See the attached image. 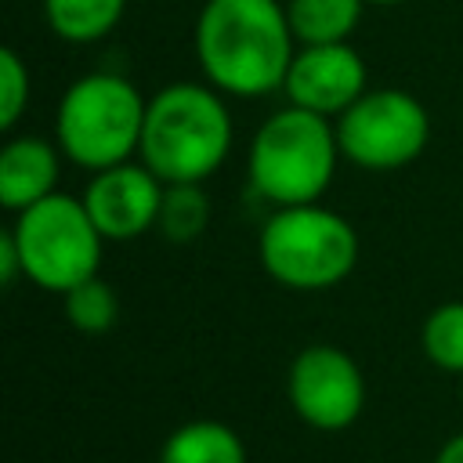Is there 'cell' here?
<instances>
[{
	"mask_svg": "<svg viewBox=\"0 0 463 463\" xmlns=\"http://www.w3.org/2000/svg\"><path fill=\"white\" fill-rule=\"evenodd\" d=\"M192 51L203 80L224 98H264L282 90L297 40L282 0H203Z\"/></svg>",
	"mask_w": 463,
	"mask_h": 463,
	"instance_id": "6da1fadb",
	"label": "cell"
},
{
	"mask_svg": "<svg viewBox=\"0 0 463 463\" xmlns=\"http://www.w3.org/2000/svg\"><path fill=\"white\" fill-rule=\"evenodd\" d=\"M235 141V123L224 94L206 80H177L148 94L137 159L163 184L210 181Z\"/></svg>",
	"mask_w": 463,
	"mask_h": 463,
	"instance_id": "7a4b0ae2",
	"label": "cell"
},
{
	"mask_svg": "<svg viewBox=\"0 0 463 463\" xmlns=\"http://www.w3.org/2000/svg\"><path fill=\"white\" fill-rule=\"evenodd\" d=\"M340 159L336 123L286 101L260 119L246 145V188L271 210L322 203Z\"/></svg>",
	"mask_w": 463,
	"mask_h": 463,
	"instance_id": "3957f363",
	"label": "cell"
},
{
	"mask_svg": "<svg viewBox=\"0 0 463 463\" xmlns=\"http://www.w3.org/2000/svg\"><path fill=\"white\" fill-rule=\"evenodd\" d=\"M148 98L123 72L94 69L72 80L54 112V141L61 156L94 174L137 159Z\"/></svg>",
	"mask_w": 463,
	"mask_h": 463,
	"instance_id": "277c9868",
	"label": "cell"
},
{
	"mask_svg": "<svg viewBox=\"0 0 463 463\" xmlns=\"http://www.w3.org/2000/svg\"><path fill=\"white\" fill-rule=\"evenodd\" d=\"M362 242L354 224L322 206H279L264 217L257 235V260L271 282L297 293H322L351 279Z\"/></svg>",
	"mask_w": 463,
	"mask_h": 463,
	"instance_id": "5b68a950",
	"label": "cell"
},
{
	"mask_svg": "<svg viewBox=\"0 0 463 463\" xmlns=\"http://www.w3.org/2000/svg\"><path fill=\"white\" fill-rule=\"evenodd\" d=\"M22 279L43 293H69L83 279H94L105 253V235L90 221L80 195L54 192L14 213L7 228Z\"/></svg>",
	"mask_w": 463,
	"mask_h": 463,
	"instance_id": "8992f818",
	"label": "cell"
},
{
	"mask_svg": "<svg viewBox=\"0 0 463 463\" xmlns=\"http://www.w3.org/2000/svg\"><path fill=\"white\" fill-rule=\"evenodd\" d=\"M336 123L340 156L369 174H394L430 145L427 105L402 87H369Z\"/></svg>",
	"mask_w": 463,
	"mask_h": 463,
	"instance_id": "52a82bcc",
	"label": "cell"
},
{
	"mask_svg": "<svg viewBox=\"0 0 463 463\" xmlns=\"http://www.w3.org/2000/svg\"><path fill=\"white\" fill-rule=\"evenodd\" d=\"M286 402L318 434H340L365 409V373L336 344H307L286 369Z\"/></svg>",
	"mask_w": 463,
	"mask_h": 463,
	"instance_id": "ba28073f",
	"label": "cell"
},
{
	"mask_svg": "<svg viewBox=\"0 0 463 463\" xmlns=\"http://www.w3.org/2000/svg\"><path fill=\"white\" fill-rule=\"evenodd\" d=\"M163 188L166 184L141 159H127L94 170L80 199L98 232L105 235V242H130L145 232H156Z\"/></svg>",
	"mask_w": 463,
	"mask_h": 463,
	"instance_id": "9c48e42d",
	"label": "cell"
},
{
	"mask_svg": "<svg viewBox=\"0 0 463 463\" xmlns=\"http://www.w3.org/2000/svg\"><path fill=\"white\" fill-rule=\"evenodd\" d=\"M369 90L365 58L347 43H307L297 47L282 94L289 105H300L318 116H344Z\"/></svg>",
	"mask_w": 463,
	"mask_h": 463,
	"instance_id": "30bf717a",
	"label": "cell"
},
{
	"mask_svg": "<svg viewBox=\"0 0 463 463\" xmlns=\"http://www.w3.org/2000/svg\"><path fill=\"white\" fill-rule=\"evenodd\" d=\"M61 148L40 134H11L0 148V203L18 213L58 192Z\"/></svg>",
	"mask_w": 463,
	"mask_h": 463,
	"instance_id": "8fae6325",
	"label": "cell"
},
{
	"mask_svg": "<svg viewBox=\"0 0 463 463\" xmlns=\"http://www.w3.org/2000/svg\"><path fill=\"white\" fill-rule=\"evenodd\" d=\"M156 463H246V445L228 423L203 416L174 427L163 438Z\"/></svg>",
	"mask_w": 463,
	"mask_h": 463,
	"instance_id": "7c38bea8",
	"label": "cell"
},
{
	"mask_svg": "<svg viewBox=\"0 0 463 463\" xmlns=\"http://www.w3.org/2000/svg\"><path fill=\"white\" fill-rule=\"evenodd\" d=\"M297 47L347 43L365 14V0H282Z\"/></svg>",
	"mask_w": 463,
	"mask_h": 463,
	"instance_id": "4fadbf2b",
	"label": "cell"
},
{
	"mask_svg": "<svg viewBox=\"0 0 463 463\" xmlns=\"http://www.w3.org/2000/svg\"><path fill=\"white\" fill-rule=\"evenodd\" d=\"M47 29L65 43H98L105 40L127 11V0H40Z\"/></svg>",
	"mask_w": 463,
	"mask_h": 463,
	"instance_id": "5bb4252c",
	"label": "cell"
},
{
	"mask_svg": "<svg viewBox=\"0 0 463 463\" xmlns=\"http://www.w3.org/2000/svg\"><path fill=\"white\" fill-rule=\"evenodd\" d=\"M210 228V195L203 184H166L156 232L174 246H192Z\"/></svg>",
	"mask_w": 463,
	"mask_h": 463,
	"instance_id": "9a60e30c",
	"label": "cell"
},
{
	"mask_svg": "<svg viewBox=\"0 0 463 463\" xmlns=\"http://www.w3.org/2000/svg\"><path fill=\"white\" fill-rule=\"evenodd\" d=\"M65 322L83 336H105L119 322V293L101 279H83L69 293H61Z\"/></svg>",
	"mask_w": 463,
	"mask_h": 463,
	"instance_id": "2e32d148",
	"label": "cell"
},
{
	"mask_svg": "<svg viewBox=\"0 0 463 463\" xmlns=\"http://www.w3.org/2000/svg\"><path fill=\"white\" fill-rule=\"evenodd\" d=\"M420 351L434 369L463 376V300H445L423 318Z\"/></svg>",
	"mask_w": 463,
	"mask_h": 463,
	"instance_id": "e0dca14e",
	"label": "cell"
},
{
	"mask_svg": "<svg viewBox=\"0 0 463 463\" xmlns=\"http://www.w3.org/2000/svg\"><path fill=\"white\" fill-rule=\"evenodd\" d=\"M29 98H33L29 65L22 61V54L14 47H4L0 51V127L4 130L18 127V119L29 109Z\"/></svg>",
	"mask_w": 463,
	"mask_h": 463,
	"instance_id": "ac0fdd59",
	"label": "cell"
},
{
	"mask_svg": "<svg viewBox=\"0 0 463 463\" xmlns=\"http://www.w3.org/2000/svg\"><path fill=\"white\" fill-rule=\"evenodd\" d=\"M22 279V260H18V250L11 242V235L4 232L0 235V282L4 286H14Z\"/></svg>",
	"mask_w": 463,
	"mask_h": 463,
	"instance_id": "d6986e66",
	"label": "cell"
},
{
	"mask_svg": "<svg viewBox=\"0 0 463 463\" xmlns=\"http://www.w3.org/2000/svg\"><path fill=\"white\" fill-rule=\"evenodd\" d=\"M430 463H463V430H456L452 438H445Z\"/></svg>",
	"mask_w": 463,
	"mask_h": 463,
	"instance_id": "ffe728a7",
	"label": "cell"
},
{
	"mask_svg": "<svg viewBox=\"0 0 463 463\" xmlns=\"http://www.w3.org/2000/svg\"><path fill=\"white\" fill-rule=\"evenodd\" d=\"M365 4H373V7H398V4H405V0H365Z\"/></svg>",
	"mask_w": 463,
	"mask_h": 463,
	"instance_id": "44dd1931",
	"label": "cell"
},
{
	"mask_svg": "<svg viewBox=\"0 0 463 463\" xmlns=\"http://www.w3.org/2000/svg\"><path fill=\"white\" fill-rule=\"evenodd\" d=\"M459 398H463V376H459Z\"/></svg>",
	"mask_w": 463,
	"mask_h": 463,
	"instance_id": "7402d4cb",
	"label": "cell"
}]
</instances>
